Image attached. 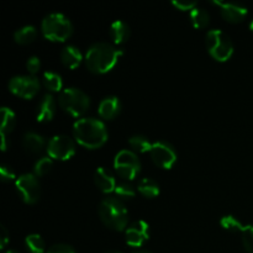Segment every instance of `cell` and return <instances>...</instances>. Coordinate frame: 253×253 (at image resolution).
Here are the masks:
<instances>
[{
	"mask_svg": "<svg viewBox=\"0 0 253 253\" xmlns=\"http://www.w3.org/2000/svg\"><path fill=\"white\" fill-rule=\"evenodd\" d=\"M58 103L62 110L66 111L67 114L74 118H81L90 106V98L82 89L71 86L63 89L59 93Z\"/></svg>",
	"mask_w": 253,
	"mask_h": 253,
	"instance_id": "5b68a950",
	"label": "cell"
},
{
	"mask_svg": "<svg viewBox=\"0 0 253 253\" xmlns=\"http://www.w3.org/2000/svg\"><path fill=\"white\" fill-rule=\"evenodd\" d=\"M73 136L77 142L89 150H96L108 141L105 124L95 118H82L74 123Z\"/></svg>",
	"mask_w": 253,
	"mask_h": 253,
	"instance_id": "7a4b0ae2",
	"label": "cell"
},
{
	"mask_svg": "<svg viewBox=\"0 0 253 253\" xmlns=\"http://www.w3.org/2000/svg\"><path fill=\"white\" fill-rule=\"evenodd\" d=\"M15 188L26 204H35L40 198L39 179L32 173H24L15 180Z\"/></svg>",
	"mask_w": 253,
	"mask_h": 253,
	"instance_id": "30bf717a",
	"label": "cell"
},
{
	"mask_svg": "<svg viewBox=\"0 0 253 253\" xmlns=\"http://www.w3.org/2000/svg\"><path fill=\"white\" fill-rule=\"evenodd\" d=\"M41 68V62H40V58L36 56L29 57V59L26 61V69L29 71V73L31 76H34L35 73L40 71Z\"/></svg>",
	"mask_w": 253,
	"mask_h": 253,
	"instance_id": "1f68e13d",
	"label": "cell"
},
{
	"mask_svg": "<svg viewBox=\"0 0 253 253\" xmlns=\"http://www.w3.org/2000/svg\"><path fill=\"white\" fill-rule=\"evenodd\" d=\"M98 211L103 224L109 229L115 231H123L127 229V209L118 198H105L101 200Z\"/></svg>",
	"mask_w": 253,
	"mask_h": 253,
	"instance_id": "3957f363",
	"label": "cell"
},
{
	"mask_svg": "<svg viewBox=\"0 0 253 253\" xmlns=\"http://www.w3.org/2000/svg\"><path fill=\"white\" fill-rule=\"evenodd\" d=\"M0 178L4 183H10L16 178V174H15L14 169L11 167L6 165L0 166Z\"/></svg>",
	"mask_w": 253,
	"mask_h": 253,
	"instance_id": "4dcf8cb0",
	"label": "cell"
},
{
	"mask_svg": "<svg viewBox=\"0 0 253 253\" xmlns=\"http://www.w3.org/2000/svg\"><path fill=\"white\" fill-rule=\"evenodd\" d=\"M59 57H61L62 63L69 69L77 68L83 61V54H82L81 49L74 44H68L64 47L61 51Z\"/></svg>",
	"mask_w": 253,
	"mask_h": 253,
	"instance_id": "e0dca14e",
	"label": "cell"
},
{
	"mask_svg": "<svg viewBox=\"0 0 253 253\" xmlns=\"http://www.w3.org/2000/svg\"><path fill=\"white\" fill-rule=\"evenodd\" d=\"M137 190L146 198H156L160 194V185L151 178H143L137 185Z\"/></svg>",
	"mask_w": 253,
	"mask_h": 253,
	"instance_id": "7402d4cb",
	"label": "cell"
},
{
	"mask_svg": "<svg viewBox=\"0 0 253 253\" xmlns=\"http://www.w3.org/2000/svg\"><path fill=\"white\" fill-rule=\"evenodd\" d=\"M9 141H7L6 136L1 135V151H6L7 150V146H9Z\"/></svg>",
	"mask_w": 253,
	"mask_h": 253,
	"instance_id": "d590c367",
	"label": "cell"
},
{
	"mask_svg": "<svg viewBox=\"0 0 253 253\" xmlns=\"http://www.w3.org/2000/svg\"><path fill=\"white\" fill-rule=\"evenodd\" d=\"M15 125H16V115L11 109L4 106L1 109V128H0L1 135L6 136L7 133L11 132Z\"/></svg>",
	"mask_w": 253,
	"mask_h": 253,
	"instance_id": "44dd1931",
	"label": "cell"
},
{
	"mask_svg": "<svg viewBox=\"0 0 253 253\" xmlns=\"http://www.w3.org/2000/svg\"><path fill=\"white\" fill-rule=\"evenodd\" d=\"M94 182L95 185L101 190L103 193L108 194V193L115 192L116 182L114 178L113 173L110 170L106 169L105 167L96 168L95 173H94Z\"/></svg>",
	"mask_w": 253,
	"mask_h": 253,
	"instance_id": "2e32d148",
	"label": "cell"
},
{
	"mask_svg": "<svg viewBox=\"0 0 253 253\" xmlns=\"http://www.w3.org/2000/svg\"><path fill=\"white\" fill-rule=\"evenodd\" d=\"M47 253H77V252L74 251L73 247L69 246V245L57 244V245H53Z\"/></svg>",
	"mask_w": 253,
	"mask_h": 253,
	"instance_id": "836d02e7",
	"label": "cell"
},
{
	"mask_svg": "<svg viewBox=\"0 0 253 253\" xmlns=\"http://www.w3.org/2000/svg\"><path fill=\"white\" fill-rule=\"evenodd\" d=\"M47 153L52 160H71L76 153V142L67 135H56L47 143Z\"/></svg>",
	"mask_w": 253,
	"mask_h": 253,
	"instance_id": "ba28073f",
	"label": "cell"
},
{
	"mask_svg": "<svg viewBox=\"0 0 253 253\" xmlns=\"http://www.w3.org/2000/svg\"><path fill=\"white\" fill-rule=\"evenodd\" d=\"M22 146H24L27 152L34 153V155L41 153L44 148H47L46 140H44L43 136L32 132V131H27L25 133L24 137H22Z\"/></svg>",
	"mask_w": 253,
	"mask_h": 253,
	"instance_id": "ac0fdd59",
	"label": "cell"
},
{
	"mask_svg": "<svg viewBox=\"0 0 253 253\" xmlns=\"http://www.w3.org/2000/svg\"><path fill=\"white\" fill-rule=\"evenodd\" d=\"M241 240L245 250L253 253V225H245L241 230Z\"/></svg>",
	"mask_w": 253,
	"mask_h": 253,
	"instance_id": "f1b7e54d",
	"label": "cell"
},
{
	"mask_svg": "<svg viewBox=\"0 0 253 253\" xmlns=\"http://www.w3.org/2000/svg\"><path fill=\"white\" fill-rule=\"evenodd\" d=\"M212 4L217 5L220 7L222 17L226 21L236 24V22H241L245 17L247 16V7L241 6L237 4H231V2H224V1H212Z\"/></svg>",
	"mask_w": 253,
	"mask_h": 253,
	"instance_id": "4fadbf2b",
	"label": "cell"
},
{
	"mask_svg": "<svg viewBox=\"0 0 253 253\" xmlns=\"http://www.w3.org/2000/svg\"><path fill=\"white\" fill-rule=\"evenodd\" d=\"M42 82L49 91H59L63 85L62 77L53 71L44 72L43 76H42Z\"/></svg>",
	"mask_w": 253,
	"mask_h": 253,
	"instance_id": "cb8c5ba5",
	"label": "cell"
},
{
	"mask_svg": "<svg viewBox=\"0 0 253 253\" xmlns=\"http://www.w3.org/2000/svg\"><path fill=\"white\" fill-rule=\"evenodd\" d=\"M37 30L36 27L32 25H26V26L21 27V29L16 30L14 34V40L16 43L19 44H29L36 39Z\"/></svg>",
	"mask_w": 253,
	"mask_h": 253,
	"instance_id": "ffe728a7",
	"label": "cell"
},
{
	"mask_svg": "<svg viewBox=\"0 0 253 253\" xmlns=\"http://www.w3.org/2000/svg\"><path fill=\"white\" fill-rule=\"evenodd\" d=\"M150 239V225L143 220H137L125 230L126 244L131 247H141Z\"/></svg>",
	"mask_w": 253,
	"mask_h": 253,
	"instance_id": "7c38bea8",
	"label": "cell"
},
{
	"mask_svg": "<svg viewBox=\"0 0 253 253\" xmlns=\"http://www.w3.org/2000/svg\"><path fill=\"white\" fill-rule=\"evenodd\" d=\"M220 225L222 226V229L227 230V231L231 232H241L242 227L245 225L241 224L240 220H237L236 217L232 216V215H226V216H222L220 220Z\"/></svg>",
	"mask_w": 253,
	"mask_h": 253,
	"instance_id": "4316f807",
	"label": "cell"
},
{
	"mask_svg": "<svg viewBox=\"0 0 253 253\" xmlns=\"http://www.w3.org/2000/svg\"><path fill=\"white\" fill-rule=\"evenodd\" d=\"M104 253H123V252L116 251V250H109V251H106V252H104Z\"/></svg>",
	"mask_w": 253,
	"mask_h": 253,
	"instance_id": "8d00e7d4",
	"label": "cell"
},
{
	"mask_svg": "<svg viewBox=\"0 0 253 253\" xmlns=\"http://www.w3.org/2000/svg\"><path fill=\"white\" fill-rule=\"evenodd\" d=\"M5 253H19V252L15 251V250H7V251L5 252Z\"/></svg>",
	"mask_w": 253,
	"mask_h": 253,
	"instance_id": "ab89813d",
	"label": "cell"
},
{
	"mask_svg": "<svg viewBox=\"0 0 253 253\" xmlns=\"http://www.w3.org/2000/svg\"><path fill=\"white\" fill-rule=\"evenodd\" d=\"M9 90L15 95L24 99H32L40 90V81L37 77L31 76H16L10 79Z\"/></svg>",
	"mask_w": 253,
	"mask_h": 253,
	"instance_id": "9c48e42d",
	"label": "cell"
},
{
	"mask_svg": "<svg viewBox=\"0 0 253 253\" xmlns=\"http://www.w3.org/2000/svg\"><path fill=\"white\" fill-rule=\"evenodd\" d=\"M41 31L49 41L63 42L73 34V25L64 14L51 12L42 20Z\"/></svg>",
	"mask_w": 253,
	"mask_h": 253,
	"instance_id": "277c9868",
	"label": "cell"
},
{
	"mask_svg": "<svg viewBox=\"0 0 253 253\" xmlns=\"http://www.w3.org/2000/svg\"><path fill=\"white\" fill-rule=\"evenodd\" d=\"M135 253H152L151 251H147V250H141V251H137Z\"/></svg>",
	"mask_w": 253,
	"mask_h": 253,
	"instance_id": "74e56055",
	"label": "cell"
},
{
	"mask_svg": "<svg viewBox=\"0 0 253 253\" xmlns=\"http://www.w3.org/2000/svg\"><path fill=\"white\" fill-rule=\"evenodd\" d=\"M250 30L253 32V19L251 20V22H250Z\"/></svg>",
	"mask_w": 253,
	"mask_h": 253,
	"instance_id": "f35d334b",
	"label": "cell"
},
{
	"mask_svg": "<svg viewBox=\"0 0 253 253\" xmlns=\"http://www.w3.org/2000/svg\"><path fill=\"white\" fill-rule=\"evenodd\" d=\"M114 168L121 178L132 180L141 170L140 158L132 151L123 150L114 158Z\"/></svg>",
	"mask_w": 253,
	"mask_h": 253,
	"instance_id": "52a82bcc",
	"label": "cell"
},
{
	"mask_svg": "<svg viewBox=\"0 0 253 253\" xmlns=\"http://www.w3.org/2000/svg\"><path fill=\"white\" fill-rule=\"evenodd\" d=\"M172 4L182 11H188V10L192 11L193 9L197 7V1H190V0H173Z\"/></svg>",
	"mask_w": 253,
	"mask_h": 253,
	"instance_id": "d6a6232c",
	"label": "cell"
},
{
	"mask_svg": "<svg viewBox=\"0 0 253 253\" xmlns=\"http://www.w3.org/2000/svg\"><path fill=\"white\" fill-rule=\"evenodd\" d=\"M56 114V100L51 93L44 94L37 105L36 119L39 123H48Z\"/></svg>",
	"mask_w": 253,
	"mask_h": 253,
	"instance_id": "5bb4252c",
	"label": "cell"
},
{
	"mask_svg": "<svg viewBox=\"0 0 253 253\" xmlns=\"http://www.w3.org/2000/svg\"><path fill=\"white\" fill-rule=\"evenodd\" d=\"M150 155L156 166L163 169H170L177 162V152L167 141H156L152 143Z\"/></svg>",
	"mask_w": 253,
	"mask_h": 253,
	"instance_id": "8fae6325",
	"label": "cell"
},
{
	"mask_svg": "<svg viewBox=\"0 0 253 253\" xmlns=\"http://www.w3.org/2000/svg\"><path fill=\"white\" fill-rule=\"evenodd\" d=\"M115 194L120 199H132L136 195V190L133 185L128 182L119 183L115 188Z\"/></svg>",
	"mask_w": 253,
	"mask_h": 253,
	"instance_id": "83f0119b",
	"label": "cell"
},
{
	"mask_svg": "<svg viewBox=\"0 0 253 253\" xmlns=\"http://www.w3.org/2000/svg\"><path fill=\"white\" fill-rule=\"evenodd\" d=\"M123 56V49L109 42H96L91 44L84 56L86 67L95 74H104L110 72Z\"/></svg>",
	"mask_w": 253,
	"mask_h": 253,
	"instance_id": "6da1fadb",
	"label": "cell"
},
{
	"mask_svg": "<svg viewBox=\"0 0 253 253\" xmlns=\"http://www.w3.org/2000/svg\"><path fill=\"white\" fill-rule=\"evenodd\" d=\"M52 168V158L51 157H41L36 163H35L34 172L36 177H42L46 175Z\"/></svg>",
	"mask_w": 253,
	"mask_h": 253,
	"instance_id": "f546056e",
	"label": "cell"
},
{
	"mask_svg": "<svg viewBox=\"0 0 253 253\" xmlns=\"http://www.w3.org/2000/svg\"><path fill=\"white\" fill-rule=\"evenodd\" d=\"M121 111V101L118 96L109 95L100 101L98 108L99 116L106 120L116 118Z\"/></svg>",
	"mask_w": 253,
	"mask_h": 253,
	"instance_id": "9a60e30c",
	"label": "cell"
},
{
	"mask_svg": "<svg viewBox=\"0 0 253 253\" xmlns=\"http://www.w3.org/2000/svg\"><path fill=\"white\" fill-rule=\"evenodd\" d=\"M109 34H110V39L113 40L114 43L121 44L130 39L131 30L130 26L125 21H123V20H116V21H114L110 25Z\"/></svg>",
	"mask_w": 253,
	"mask_h": 253,
	"instance_id": "d6986e66",
	"label": "cell"
},
{
	"mask_svg": "<svg viewBox=\"0 0 253 253\" xmlns=\"http://www.w3.org/2000/svg\"><path fill=\"white\" fill-rule=\"evenodd\" d=\"M9 242V232L6 227L1 226V235H0V249H5V246Z\"/></svg>",
	"mask_w": 253,
	"mask_h": 253,
	"instance_id": "e575fe53",
	"label": "cell"
},
{
	"mask_svg": "<svg viewBox=\"0 0 253 253\" xmlns=\"http://www.w3.org/2000/svg\"><path fill=\"white\" fill-rule=\"evenodd\" d=\"M128 145L133 151L140 153L150 152L151 147H152V143L150 142V140L143 135H135L130 137L128 138Z\"/></svg>",
	"mask_w": 253,
	"mask_h": 253,
	"instance_id": "484cf974",
	"label": "cell"
},
{
	"mask_svg": "<svg viewBox=\"0 0 253 253\" xmlns=\"http://www.w3.org/2000/svg\"><path fill=\"white\" fill-rule=\"evenodd\" d=\"M25 245L29 252L31 253H43L46 250V244L41 235L39 234H30L25 239Z\"/></svg>",
	"mask_w": 253,
	"mask_h": 253,
	"instance_id": "d4e9b609",
	"label": "cell"
},
{
	"mask_svg": "<svg viewBox=\"0 0 253 253\" xmlns=\"http://www.w3.org/2000/svg\"><path fill=\"white\" fill-rule=\"evenodd\" d=\"M189 20L192 25L197 29H203V27L208 26L210 21V15L209 12L202 7H195L192 11L189 12Z\"/></svg>",
	"mask_w": 253,
	"mask_h": 253,
	"instance_id": "603a6c76",
	"label": "cell"
},
{
	"mask_svg": "<svg viewBox=\"0 0 253 253\" xmlns=\"http://www.w3.org/2000/svg\"><path fill=\"white\" fill-rule=\"evenodd\" d=\"M207 49L210 56L217 62H226L234 54V43L226 32L222 30H210L205 37Z\"/></svg>",
	"mask_w": 253,
	"mask_h": 253,
	"instance_id": "8992f818",
	"label": "cell"
}]
</instances>
